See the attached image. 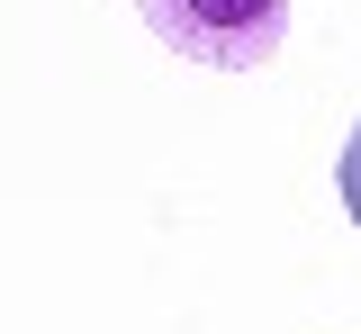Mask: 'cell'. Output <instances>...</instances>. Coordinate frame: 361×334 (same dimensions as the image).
Masks as SVG:
<instances>
[{
	"mask_svg": "<svg viewBox=\"0 0 361 334\" xmlns=\"http://www.w3.org/2000/svg\"><path fill=\"white\" fill-rule=\"evenodd\" d=\"M334 190H343V208H353V226H361V127L343 136V163H334Z\"/></svg>",
	"mask_w": 361,
	"mask_h": 334,
	"instance_id": "cell-2",
	"label": "cell"
},
{
	"mask_svg": "<svg viewBox=\"0 0 361 334\" xmlns=\"http://www.w3.org/2000/svg\"><path fill=\"white\" fill-rule=\"evenodd\" d=\"M135 9L180 63H217V73H253L289 37V0H135Z\"/></svg>",
	"mask_w": 361,
	"mask_h": 334,
	"instance_id": "cell-1",
	"label": "cell"
}]
</instances>
